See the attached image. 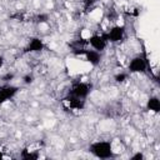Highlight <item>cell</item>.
I'll return each instance as SVG.
<instances>
[{"label":"cell","instance_id":"6da1fadb","mask_svg":"<svg viewBox=\"0 0 160 160\" xmlns=\"http://www.w3.org/2000/svg\"><path fill=\"white\" fill-rule=\"evenodd\" d=\"M89 151L99 159H110L114 156L111 141L108 140H98L91 142L89 145Z\"/></svg>","mask_w":160,"mask_h":160},{"label":"cell","instance_id":"7a4b0ae2","mask_svg":"<svg viewBox=\"0 0 160 160\" xmlns=\"http://www.w3.org/2000/svg\"><path fill=\"white\" fill-rule=\"evenodd\" d=\"M91 84L90 82H85V81H78L75 84H72L68 91V95L70 96H74L76 99H80V100H86L88 96L90 95L91 92Z\"/></svg>","mask_w":160,"mask_h":160},{"label":"cell","instance_id":"3957f363","mask_svg":"<svg viewBox=\"0 0 160 160\" xmlns=\"http://www.w3.org/2000/svg\"><path fill=\"white\" fill-rule=\"evenodd\" d=\"M149 68V61L146 55H136L128 64L129 74H144Z\"/></svg>","mask_w":160,"mask_h":160},{"label":"cell","instance_id":"277c9868","mask_svg":"<svg viewBox=\"0 0 160 160\" xmlns=\"http://www.w3.org/2000/svg\"><path fill=\"white\" fill-rule=\"evenodd\" d=\"M106 39H108V42L110 44H118L120 41H122L126 36V28L124 25H114L111 26L108 31L104 32Z\"/></svg>","mask_w":160,"mask_h":160},{"label":"cell","instance_id":"5b68a950","mask_svg":"<svg viewBox=\"0 0 160 160\" xmlns=\"http://www.w3.org/2000/svg\"><path fill=\"white\" fill-rule=\"evenodd\" d=\"M75 54L78 55H84L85 56V60L88 62H90L92 66H98L100 62H101V59H102V55L100 51H96L94 49H85V48H79L76 49V51H74Z\"/></svg>","mask_w":160,"mask_h":160},{"label":"cell","instance_id":"8992f818","mask_svg":"<svg viewBox=\"0 0 160 160\" xmlns=\"http://www.w3.org/2000/svg\"><path fill=\"white\" fill-rule=\"evenodd\" d=\"M88 44L90 45V48L91 49H94V50H96V51H100V52H102L105 49H106V46H108V39H106V36H105V34L102 32V34H94V35H91L88 40Z\"/></svg>","mask_w":160,"mask_h":160},{"label":"cell","instance_id":"52a82bcc","mask_svg":"<svg viewBox=\"0 0 160 160\" xmlns=\"http://www.w3.org/2000/svg\"><path fill=\"white\" fill-rule=\"evenodd\" d=\"M19 91V88L10 84H2L0 85V105L12 99Z\"/></svg>","mask_w":160,"mask_h":160},{"label":"cell","instance_id":"ba28073f","mask_svg":"<svg viewBox=\"0 0 160 160\" xmlns=\"http://www.w3.org/2000/svg\"><path fill=\"white\" fill-rule=\"evenodd\" d=\"M62 104L66 109L71 110V111H79V110H82L84 106H85V100H80V99H76L74 96H70V95H66L64 99H62Z\"/></svg>","mask_w":160,"mask_h":160},{"label":"cell","instance_id":"9c48e42d","mask_svg":"<svg viewBox=\"0 0 160 160\" xmlns=\"http://www.w3.org/2000/svg\"><path fill=\"white\" fill-rule=\"evenodd\" d=\"M45 49V42L44 40H41L40 38H31L25 49H24V52H30V54H34V52H40Z\"/></svg>","mask_w":160,"mask_h":160},{"label":"cell","instance_id":"30bf717a","mask_svg":"<svg viewBox=\"0 0 160 160\" xmlns=\"http://www.w3.org/2000/svg\"><path fill=\"white\" fill-rule=\"evenodd\" d=\"M146 108H148V110L158 114L160 111V100H159V98L158 96H150L146 101Z\"/></svg>","mask_w":160,"mask_h":160},{"label":"cell","instance_id":"8fae6325","mask_svg":"<svg viewBox=\"0 0 160 160\" xmlns=\"http://www.w3.org/2000/svg\"><path fill=\"white\" fill-rule=\"evenodd\" d=\"M20 156L24 158V159H38V158H39V154L35 152L34 150H28V149H25V150H22V152H21Z\"/></svg>","mask_w":160,"mask_h":160},{"label":"cell","instance_id":"7c38bea8","mask_svg":"<svg viewBox=\"0 0 160 160\" xmlns=\"http://www.w3.org/2000/svg\"><path fill=\"white\" fill-rule=\"evenodd\" d=\"M128 78H129V72H118V74L114 76V80H115L116 82L122 84V82H125V81L128 80Z\"/></svg>","mask_w":160,"mask_h":160},{"label":"cell","instance_id":"4fadbf2b","mask_svg":"<svg viewBox=\"0 0 160 160\" xmlns=\"http://www.w3.org/2000/svg\"><path fill=\"white\" fill-rule=\"evenodd\" d=\"M48 20H49V16H48L46 14H40V15H38V16L35 18V21H36V22H39V24L46 22Z\"/></svg>","mask_w":160,"mask_h":160},{"label":"cell","instance_id":"5bb4252c","mask_svg":"<svg viewBox=\"0 0 160 160\" xmlns=\"http://www.w3.org/2000/svg\"><path fill=\"white\" fill-rule=\"evenodd\" d=\"M95 2H96V0H82V4H84L85 9H91L95 5Z\"/></svg>","mask_w":160,"mask_h":160},{"label":"cell","instance_id":"9a60e30c","mask_svg":"<svg viewBox=\"0 0 160 160\" xmlns=\"http://www.w3.org/2000/svg\"><path fill=\"white\" fill-rule=\"evenodd\" d=\"M131 159H132V160H136V159H140V160H142V159H144V154L139 151V152H136V154H134V155L131 156Z\"/></svg>","mask_w":160,"mask_h":160},{"label":"cell","instance_id":"2e32d148","mask_svg":"<svg viewBox=\"0 0 160 160\" xmlns=\"http://www.w3.org/2000/svg\"><path fill=\"white\" fill-rule=\"evenodd\" d=\"M31 81H32V76H31V75H28V76L24 78V82H25V84H30Z\"/></svg>","mask_w":160,"mask_h":160},{"label":"cell","instance_id":"e0dca14e","mask_svg":"<svg viewBox=\"0 0 160 160\" xmlns=\"http://www.w3.org/2000/svg\"><path fill=\"white\" fill-rule=\"evenodd\" d=\"M4 64H5V59H4L2 55H0V69L4 66Z\"/></svg>","mask_w":160,"mask_h":160}]
</instances>
